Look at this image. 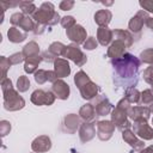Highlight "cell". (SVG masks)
Masks as SVG:
<instances>
[{
	"label": "cell",
	"mask_w": 153,
	"mask_h": 153,
	"mask_svg": "<svg viewBox=\"0 0 153 153\" xmlns=\"http://www.w3.org/2000/svg\"><path fill=\"white\" fill-rule=\"evenodd\" d=\"M111 63L117 76H120L121 79L130 80V81L133 79L136 80V74L141 65V61L136 56L126 53L121 59L111 60Z\"/></svg>",
	"instance_id": "cell-1"
},
{
	"label": "cell",
	"mask_w": 153,
	"mask_h": 153,
	"mask_svg": "<svg viewBox=\"0 0 153 153\" xmlns=\"http://www.w3.org/2000/svg\"><path fill=\"white\" fill-rule=\"evenodd\" d=\"M130 108H131L130 103L126 98H122L117 103L115 109L111 111V122L121 131H123L126 129H129L131 127V123L128 120L129 118L128 117V111H129Z\"/></svg>",
	"instance_id": "cell-2"
},
{
	"label": "cell",
	"mask_w": 153,
	"mask_h": 153,
	"mask_svg": "<svg viewBox=\"0 0 153 153\" xmlns=\"http://www.w3.org/2000/svg\"><path fill=\"white\" fill-rule=\"evenodd\" d=\"M32 19H35L38 24H43L45 26H51L61 22L60 14L55 11V7L51 2H43L39 8H37L36 12L32 14Z\"/></svg>",
	"instance_id": "cell-3"
},
{
	"label": "cell",
	"mask_w": 153,
	"mask_h": 153,
	"mask_svg": "<svg viewBox=\"0 0 153 153\" xmlns=\"http://www.w3.org/2000/svg\"><path fill=\"white\" fill-rule=\"evenodd\" d=\"M2 96H4L2 104L7 111H18L25 106V100L18 93V90H14V88L7 90L2 92Z\"/></svg>",
	"instance_id": "cell-4"
},
{
	"label": "cell",
	"mask_w": 153,
	"mask_h": 153,
	"mask_svg": "<svg viewBox=\"0 0 153 153\" xmlns=\"http://www.w3.org/2000/svg\"><path fill=\"white\" fill-rule=\"evenodd\" d=\"M62 56L66 57V60L73 61L79 67H82L86 63V61H87V56L82 53V50L78 47V44H74V43L66 45Z\"/></svg>",
	"instance_id": "cell-5"
},
{
	"label": "cell",
	"mask_w": 153,
	"mask_h": 153,
	"mask_svg": "<svg viewBox=\"0 0 153 153\" xmlns=\"http://www.w3.org/2000/svg\"><path fill=\"white\" fill-rule=\"evenodd\" d=\"M55 98L56 97L51 91H43V90L38 88L32 92L30 100L35 105L41 106V105H51L55 102Z\"/></svg>",
	"instance_id": "cell-6"
},
{
	"label": "cell",
	"mask_w": 153,
	"mask_h": 153,
	"mask_svg": "<svg viewBox=\"0 0 153 153\" xmlns=\"http://www.w3.org/2000/svg\"><path fill=\"white\" fill-rule=\"evenodd\" d=\"M133 131L136 136L143 139V140H152L153 139V128L147 123L146 120H137L134 121Z\"/></svg>",
	"instance_id": "cell-7"
},
{
	"label": "cell",
	"mask_w": 153,
	"mask_h": 153,
	"mask_svg": "<svg viewBox=\"0 0 153 153\" xmlns=\"http://www.w3.org/2000/svg\"><path fill=\"white\" fill-rule=\"evenodd\" d=\"M66 35L67 38L71 39L74 44H84L85 41L87 39V35H86V30L82 25L80 24H75L74 26H72L71 29L66 30Z\"/></svg>",
	"instance_id": "cell-8"
},
{
	"label": "cell",
	"mask_w": 153,
	"mask_h": 153,
	"mask_svg": "<svg viewBox=\"0 0 153 153\" xmlns=\"http://www.w3.org/2000/svg\"><path fill=\"white\" fill-rule=\"evenodd\" d=\"M115 131V124L111 121H98L97 122V136L102 141H108L112 137Z\"/></svg>",
	"instance_id": "cell-9"
},
{
	"label": "cell",
	"mask_w": 153,
	"mask_h": 153,
	"mask_svg": "<svg viewBox=\"0 0 153 153\" xmlns=\"http://www.w3.org/2000/svg\"><path fill=\"white\" fill-rule=\"evenodd\" d=\"M148 18H149L148 13H147L146 11H143V10H140V11L129 20L128 26H129L130 31L134 32V33H140L141 29L143 27V24H146V22H147Z\"/></svg>",
	"instance_id": "cell-10"
},
{
	"label": "cell",
	"mask_w": 153,
	"mask_h": 153,
	"mask_svg": "<svg viewBox=\"0 0 153 153\" xmlns=\"http://www.w3.org/2000/svg\"><path fill=\"white\" fill-rule=\"evenodd\" d=\"M80 117L75 114H69L63 117L62 121V130L66 131L67 134H74L78 128H80Z\"/></svg>",
	"instance_id": "cell-11"
},
{
	"label": "cell",
	"mask_w": 153,
	"mask_h": 153,
	"mask_svg": "<svg viewBox=\"0 0 153 153\" xmlns=\"http://www.w3.org/2000/svg\"><path fill=\"white\" fill-rule=\"evenodd\" d=\"M51 92L55 94L56 98H59L61 100H66V99H68L69 92H71L69 85L66 81H63L62 79H57L51 85Z\"/></svg>",
	"instance_id": "cell-12"
},
{
	"label": "cell",
	"mask_w": 153,
	"mask_h": 153,
	"mask_svg": "<svg viewBox=\"0 0 153 153\" xmlns=\"http://www.w3.org/2000/svg\"><path fill=\"white\" fill-rule=\"evenodd\" d=\"M122 139L136 152H141L143 148H145V143L142 140H140L135 134L134 131H131L130 129H126L122 131Z\"/></svg>",
	"instance_id": "cell-13"
},
{
	"label": "cell",
	"mask_w": 153,
	"mask_h": 153,
	"mask_svg": "<svg viewBox=\"0 0 153 153\" xmlns=\"http://www.w3.org/2000/svg\"><path fill=\"white\" fill-rule=\"evenodd\" d=\"M96 123L94 122H84L79 128V137L82 143L91 141L96 136Z\"/></svg>",
	"instance_id": "cell-14"
},
{
	"label": "cell",
	"mask_w": 153,
	"mask_h": 153,
	"mask_svg": "<svg viewBox=\"0 0 153 153\" xmlns=\"http://www.w3.org/2000/svg\"><path fill=\"white\" fill-rule=\"evenodd\" d=\"M50 148H51V140L48 135H39L31 143V149L35 153H44L48 152Z\"/></svg>",
	"instance_id": "cell-15"
},
{
	"label": "cell",
	"mask_w": 153,
	"mask_h": 153,
	"mask_svg": "<svg viewBox=\"0 0 153 153\" xmlns=\"http://www.w3.org/2000/svg\"><path fill=\"white\" fill-rule=\"evenodd\" d=\"M126 45L124 43H122L121 41L118 39H114L111 42V44L109 45L108 48V51H106V55L108 57H110L111 60H117V59H121L124 54H126Z\"/></svg>",
	"instance_id": "cell-16"
},
{
	"label": "cell",
	"mask_w": 153,
	"mask_h": 153,
	"mask_svg": "<svg viewBox=\"0 0 153 153\" xmlns=\"http://www.w3.org/2000/svg\"><path fill=\"white\" fill-rule=\"evenodd\" d=\"M128 117L133 121H137V120L148 121V118L151 117V110L148 106H142V105L131 106L128 111Z\"/></svg>",
	"instance_id": "cell-17"
},
{
	"label": "cell",
	"mask_w": 153,
	"mask_h": 153,
	"mask_svg": "<svg viewBox=\"0 0 153 153\" xmlns=\"http://www.w3.org/2000/svg\"><path fill=\"white\" fill-rule=\"evenodd\" d=\"M99 90H100L99 86L96 82H93L92 80H90L87 84H85L82 87L79 88L81 97L86 100H92V99L97 98L98 93H99Z\"/></svg>",
	"instance_id": "cell-18"
},
{
	"label": "cell",
	"mask_w": 153,
	"mask_h": 153,
	"mask_svg": "<svg viewBox=\"0 0 153 153\" xmlns=\"http://www.w3.org/2000/svg\"><path fill=\"white\" fill-rule=\"evenodd\" d=\"M54 72L57 76V79L68 76L71 73V67H69L68 60L62 59V57H57L54 61Z\"/></svg>",
	"instance_id": "cell-19"
},
{
	"label": "cell",
	"mask_w": 153,
	"mask_h": 153,
	"mask_svg": "<svg viewBox=\"0 0 153 153\" xmlns=\"http://www.w3.org/2000/svg\"><path fill=\"white\" fill-rule=\"evenodd\" d=\"M96 114L97 116H105L109 115L112 110V104L109 102V99L105 96H98L94 104Z\"/></svg>",
	"instance_id": "cell-20"
},
{
	"label": "cell",
	"mask_w": 153,
	"mask_h": 153,
	"mask_svg": "<svg viewBox=\"0 0 153 153\" xmlns=\"http://www.w3.org/2000/svg\"><path fill=\"white\" fill-rule=\"evenodd\" d=\"M114 39L112 30H110L108 26L106 27H98L97 30V41L100 45L106 47L109 45Z\"/></svg>",
	"instance_id": "cell-21"
},
{
	"label": "cell",
	"mask_w": 153,
	"mask_h": 153,
	"mask_svg": "<svg viewBox=\"0 0 153 153\" xmlns=\"http://www.w3.org/2000/svg\"><path fill=\"white\" fill-rule=\"evenodd\" d=\"M97 114H96V109L93 104H85L80 108L79 110V117L84 121V122H93L96 118Z\"/></svg>",
	"instance_id": "cell-22"
},
{
	"label": "cell",
	"mask_w": 153,
	"mask_h": 153,
	"mask_svg": "<svg viewBox=\"0 0 153 153\" xmlns=\"http://www.w3.org/2000/svg\"><path fill=\"white\" fill-rule=\"evenodd\" d=\"M111 19H112V13L106 8L99 10L94 14V22L97 25H99V27H106L111 22Z\"/></svg>",
	"instance_id": "cell-23"
},
{
	"label": "cell",
	"mask_w": 153,
	"mask_h": 153,
	"mask_svg": "<svg viewBox=\"0 0 153 153\" xmlns=\"http://www.w3.org/2000/svg\"><path fill=\"white\" fill-rule=\"evenodd\" d=\"M112 35H114V39L121 41L122 43H124V45L127 48L133 45L134 38H133V36H131V33L129 31L122 30V29H116V30H112Z\"/></svg>",
	"instance_id": "cell-24"
},
{
	"label": "cell",
	"mask_w": 153,
	"mask_h": 153,
	"mask_svg": "<svg viewBox=\"0 0 153 153\" xmlns=\"http://www.w3.org/2000/svg\"><path fill=\"white\" fill-rule=\"evenodd\" d=\"M7 37H8V41L12 43H20L26 39L27 35L26 32L20 31L17 26H11L7 31Z\"/></svg>",
	"instance_id": "cell-25"
},
{
	"label": "cell",
	"mask_w": 153,
	"mask_h": 153,
	"mask_svg": "<svg viewBox=\"0 0 153 153\" xmlns=\"http://www.w3.org/2000/svg\"><path fill=\"white\" fill-rule=\"evenodd\" d=\"M42 60V56H33V57H29V59H25V62H24V71L27 73V74H31V73H36L38 69V65L41 63Z\"/></svg>",
	"instance_id": "cell-26"
},
{
	"label": "cell",
	"mask_w": 153,
	"mask_h": 153,
	"mask_svg": "<svg viewBox=\"0 0 153 153\" xmlns=\"http://www.w3.org/2000/svg\"><path fill=\"white\" fill-rule=\"evenodd\" d=\"M22 53H23V55L25 56V59L33 57V56H38V55H39V45H38L35 41H31V42H29L27 44L24 45Z\"/></svg>",
	"instance_id": "cell-27"
},
{
	"label": "cell",
	"mask_w": 153,
	"mask_h": 153,
	"mask_svg": "<svg viewBox=\"0 0 153 153\" xmlns=\"http://www.w3.org/2000/svg\"><path fill=\"white\" fill-rule=\"evenodd\" d=\"M140 97H141V92H139L137 88H135L134 86H129L126 88V92H124V98L131 104V103H135V104H139V100H140Z\"/></svg>",
	"instance_id": "cell-28"
},
{
	"label": "cell",
	"mask_w": 153,
	"mask_h": 153,
	"mask_svg": "<svg viewBox=\"0 0 153 153\" xmlns=\"http://www.w3.org/2000/svg\"><path fill=\"white\" fill-rule=\"evenodd\" d=\"M65 48H66V45H65L63 43H61V42H53V43L49 45L48 51L51 53L55 57H59V56L63 55Z\"/></svg>",
	"instance_id": "cell-29"
},
{
	"label": "cell",
	"mask_w": 153,
	"mask_h": 153,
	"mask_svg": "<svg viewBox=\"0 0 153 153\" xmlns=\"http://www.w3.org/2000/svg\"><path fill=\"white\" fill-rule=\"evenodd\" d=\"M90 80H91L90 76H88L84 71H79V72L74 75V84H75V86H76L78 88L82 87V86H84L85 84H87Z\"/></svg>",
	"instance_id": "cell-30"
},
{
	"label": "cell",
	"mask_w": 153,
	"mask_h": 153,
	"mask_svg": "<svg viewBox=\"0 0 153 153\" xmlns=\"http://www.w3.org/2000/svg\"><path fill=\"white\" fill-rule=\"evenodd\" d=\"M19 7L22 10V13L25 14V16H30V14H33L36 12V6L33 2L31 1H19Z\"/></svg>",
	"instance_id": "cell-31"
},
{
	"label": "cell",
	"mask_w": 153,
	"mask_h": 153,
	"mask_svg": "<svg viewBox=\"0 0 153 153\" xmlns=\"http://www.w3.org/2000/svg\"><path fill=\"white\" fill-rule=\"evenodd\" d=\"M153 103V91L152 90H145L141 92V97L139 100V105H151Z\"/></svg>",
	"instance_id": "cell-32"
},
{
	"label": "cell",
	"mask_w": 153,
	"mask_h": 153,
	"mask_svg": "<svg viewBox=\"0 0 153 153\" xmlns=\"http://www.w3.org/2000/svg\"><path fill=\"white\" fill-rule=\"evenodd\" d=\"M30 87V80L25 75H20L17 80V90L18 92H26Z\"/></svg>",
	"instance_id": "cell-33"
},
{
	"label": "cell",
	"mask_w": 153,
	"mask_h": 153,
	"mask_svg": "<svg viewBox=\"0 0 153 153\" xmlns=\"http://www.w3.org/2000/svg\"><path fill=\"white\" fill-rule=\"evenodd\" d=\"M140 61L143 62V63L151 65V67L153 68V49H146V50L141 51Z\"/></svg>",
	"instance_id": "cell-34"
},
{
	"label": "cell",
	"mask_w": 153,
	"mask_h": 153,
	"mask_svg": "<svg viewBox=\"0 0 153 153\" xmlns=\"http://www.w3.org/2000/svg\"><path fill=\"white\" fill-rule=\"evenodd\" d=\"M11 62L8 60V57L6 56H1L0 57V68H1V72H2V76H1V80H5L7 79V71L11 68Z\"/></svg>",
	"instance_id": "cell-35"
},
{
	"label": "cell",
	"mask_w": 153,
	"mask_h": 153,
	"mask_svg": "<svg viewBox=\"0 0 153 153\" xmlns=\"http://www.w3.org/2000/svg\"><path fill=\"white\" fill-rule=\"evenodd\" d=\"M35 26H36V24L33 23V20H32L29 16H26V17L23 19V22L20 23V25H19V27H20V29H23V30H24V32L33 31V30H35Z\"/></svg>",
	"instance_id": "cell-36"
},
{
	"label": "cell",
	"mask_w": 153,
	"mask_h": 153,
	"mask_svg": "<svg viewBox=\"0 0 153 153\" xmlns=\"http://www.w3.org/2000/svg\"><path fill=\"white\" fill-rule=\"evenodd\" d=\"M35 81L38 84V85H43L44 82H47L48 81V79H47V71H44V69H38L36 73H35Z\"/></svg>",
	"instance_id": "cell-37"
},
{
	"label": "cell",
	"mask_w": 153,
	"mask_h": 153,
	"mask_svg": "<svg viewBox=\"0 0 153 153\" xmlns=\"http://www.w3.org/2000/svg\"><path fill=\"white\" fill-rule=\"evenodd\" d=\"M25 17H26V16L23 14L22 12H16V13H13V14L11 16L10 22H11V24H12L13 26H19L20 23L23 22V19H24Z\"/></svg>",
	"instance_id": "cell-38"
},
{
	"label": "cell",
	"mask_w": 153,
	"mask_h": 153,
	"mask_svg": "<svg viewBox=\"0 0 153 153\" xmlns=\"http://www.w3.org/2000/svg\"><path fill=\"white\" fill-rule=\"evenodd\" d=\"M61 25L66 29V30H68V29H71L72 26H74L75 25V19H74V17H72V16H65V17H62L61 18Z\"/></svg>",
	"instance_id": "cell-39"
},
{
	"label": "cell",
	"mask_w": 153,
	"mask_h": 153,
	"mask_svg": "<svg viewBox=\"0 0 153 153\" xmlns=\"http://www.w3.org/2000/svg\"><path fill=\"white\" fill-rule=\"evenodd\" d=\"M97 45H98V41H97V38H94V37H87V39L85 41V43H84V49H86V50H93V49H96L97 48Z\"/></svg>",
	"instance_id": "cell-40"
},
{
	"label": "cell",
	"mask_w": 153,
	"mask_h": 153,
	"mask_svg": "<svg viewBox=\"0 0 153 153\" xmlns=\"http://www.w3.org/2000/svg\"><path fill=\"white\" fill-rule=\"evenodd\" d=\"M11 65H19L20 62L25 61V56L23 55V53H14L8 57Z\"/></svg>",
	"instance_id": "cell-41"
},
{
	"label": "cell",
	"mask_w": 153,
	"mask_h": 153,
	"mask_svg": "<svg viewBox=\"0 0 153 153\" xmlns=\"http://www.w3.org/2000/svg\"><path fill=\"white\" fill-rule=\"evenodd\" d=\"M10 131H11V123L6 120H2L0 122V134H1V136L2 137L6 136L7 134H10Z\"/></svg>",
	"instance_id": "cell-42"
},
{
	"label": "cell",
	"mask_w": 153,
	"mask_h": 153,
	"mask_svg": "<svg viewBox=\"0 0 153 153\" xmlns=\"http://www.w3.org/2000/svg\"><path fill=\"white\" fill-rule=\"evenodd\" d=\"M143 80L147 82V84H151L152 80H153V68L152 67H148L143 71Z\"/></svg>",
	"instance_id": "cell-43"
},
{
	"label": "cell",
	"mask_w": 153,
	"mask_h": 153,
	"mask_svg": "<svg viewBox=\"0 0 153 153\" xmlns=\"http://www.w3.org/2000/svg\"><path fill=\"white\" fill-rule=\"evenodd\" d=\"M139 4L143 8V11L153 12V0H143V1H140Z\"/></svg>",
	"instance_id": "cell-44"
},
{
	"label": "cell",
	"mask_w": 153,
	"mask_h": 153,
	"mask_svg": "<svg viewBox=\"0 0 153 153\" xmlns=\"http://www.w3.org/2000/svg\"><path fill=\"white\" fill-rule=\"evenodd\" d=\"M74 1H71V0H63L60 2V10L62 11H68V10H72V7L74 6Z\"/></svg>",
	"instance_id": "cell-45"
},
{
	"label": "cell",
	"mask_w": 153,
	"mask_h": 153,
	"mask_svg": "<svg viewBox=\"0 0 153 153\" xmlns=\"http://www.w3.org/2000/svg\"><path fill=\"white\" fill-rule=\"evenodd\" d=\"M41 56H42V60H43L44 62H53V63H54V61L57 59V57H55V56H54L51 53H49L48 50L43 51Z\"/></svg>",
	"instance_id": "cell-46"
},
{
	"label": "cell",
	"mask_w": 153,
	"mask_h": 153,
	"mask_svg": "<svg viewBox=\"0 0 153 153\" xmlns=\"http://www.w3.org/2000/svg\"><path fill=\"white\" fill-rule=\"evenodd\" d=\"M11 88H13V85H12V81L8 78L5 79V80H1V91L2 92L7 91V90H11Z\"/></svg>",
	"instance_id": "cell-47"
},
{
	"label": "cell",
	"mask_w": 153,
	"mask_h": 153,
	"mask_svg": "<svg viewBox=\"0 0 153 153\" xmlns=\"http://www.w3.org/2000/svg\"><path fill=\"white\" fill-rule=\"evenodd\" d=\"M45 25H43V24H36V26H35V30H33V32L36 33V35H42L44 31H45Z\"/></svg>",
	"instance_id": "cell-48"
},
{
	"label": "cell",
	"mask_w": 153,
	"mask_h": 153,
	"mask_svg": "<svg viewBox=\"0 0 153 153\" xmlns=\"http://www.w3.org/2000/svg\"><path fill=\"white\" fill-rule=\"evenodd\" d=\"M140 153H153V145H151V146H148V147L143 148Z\"/></svg>",
	"instance_id": "cell-49"
},
{
	"label": "cell",
	"mask_w": 153,
	"mask_h": 153,
	"mask_svg": "<svg viewBox=\"0 0 153 153\" xmlns=\"http://www.w3.org/2000/svg\"><path fill=\"white\" fill-rule=\"evenodd\" d=\"M146 25H147V26L153 31V18H151V17H149V18L147 19V22H146Z\"/></svg>",
	"instance_id": "cell-50"
},
{
	"label": "cell",
	"mask_w": 153,
	"mask_h": 153,
	"mask_svg": "<svg viewBox=\"0 0 153 153\" xmlns=\"http://www.w3.org/2000/svg\"><path fill=\"white\" fill-rule=\"evenodd\" d=\"M148 108H149V110H151V114H153V103H152V104H151Z\"/></svg>",
	"instance_id": "cell-51"
},
{
	"label": "cell",
	"mask_w": 153,
	"mask_h": 153,
	"mask_svg": "<svg viewBox=\"0 0 153 153\" xmlns=\"http://www.w3.org/2000/svg\"><path fill=\"white\" fill-rule=\"evenodd\" d=\"M149 85H151V87H152V91H153V80H152V82H151Z\"/></svg>",
	"instance_id": "cell-52"
},
{
	"label": "cell",
	"mask_w": 153,
	"mask_h": 153,
	"mask_svg": "<svg viewBox=\"0 0 153 153\" xmlns=\"http://www.w3.org/2000/svg\"><path fill=\"white\" fill-rule=\"evenodd\" d=\"M73 153H79V152H73Z\"/></svg>",
	"instance_id": "cell-53"
},
{
	"label": "cell",
	"mask_w": 153,
	"mask_h": 153,
	"mask_svg": "<svg viewBox=\"0 0 153 153\" xmlns=\"http://www.w3.org/2000/svg\"><path fill=\"white\" fill-rule=\"evenodd\" d=\"M152 123H153V118H152Z\"/></svg>",
	"instance_id": "cell-54"
}]
</instances>
